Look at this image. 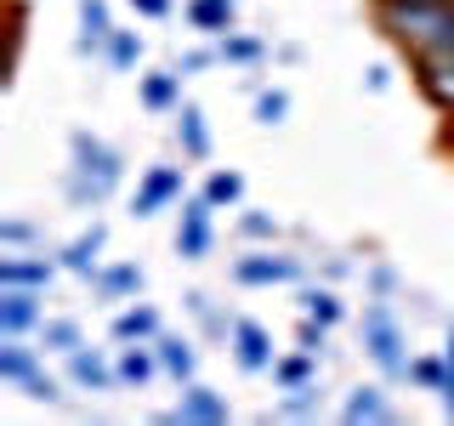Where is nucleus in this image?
Segmentation results:
<instances>
[{
    "instance_id": "28",
    "label": "nucleus",
    "mask_w": 454,
    "mask_h": 426,
    "mask_svg": "<svg viewBox=\"0 0 454 426\" xmlns=\"http://www.w3.org/2000/svg\"><path fill=\"white\" fill-rule=\"evenodd\" d=\"M103 57H108V68L131 75V68L142 63V35H137V28H114V35H108V46H103Z\"/></svg>"
},
{
    "instance_id": "23",
    "label": "nucleus",
    "mask_w": 454,
    "mask_h": 426,
    "mask_svg": "<svg viewBox=\"0 0 454 426\" xmlns=\"http://www.w3.org/2000/svg\"><path fill=\"white\" fill-rule=\"evenodd\" d=\"M267 375H273V387H278V392L307 387V381H318V359H312V352H301V347H295V352H278Z\"/></svg>"
},
{
    "instance_id": "19",
    "label": "nucleus",
    "mask_w": 454,
    "mask_h": 426,
    "mask_svg": "<svg viewBox=\"0 0 454 426\" xmlns=\"http://www.w3.org/2000/svg\"><path fill=\"white\" fill-rule=\"evenodd\" d=\"M108 35H114L108 0H80V40H74V51H80V57H103Z\"/></svg>"
},
{
    "instance_id": "17",
    "label": "nucleus",
    "mask_w": 454,
    "mask_h": 426,
    "mask_svg": "<svg viewBox=\"0 0 454 426\" xmlns=\"http://www.w3.org/2000/svg\"><path fill=\"white\" fill-rule=\"evenodd\" d=\"M114 364H120V381L125 387H148L153 375H165V364H160V352H153V341H120V352H114Z\"/></svg>"
},
{
    "instance_id": "40",
    "label": "nucleus",
    "mask_w": 454,
    "mask_h": 426,
    "mask_svg": "<svg viewBox=\"0 0 454 426\" xmlns=\"http://www.w3.org/2000/svg\"><path fill=\"white\" fill-rule=\"evenodd\" d=\"M131 6H137V18H165L170 0H131Z\"/></svg>"
},
{
    "instance_id": "20",
    "label": "nucleus",
    "mask_w": 454,
    "mask_h": 426,
    "mask_svg": "<svg viewBox=\"0 0 454 426\" xmlns=\"http://www.w3.org/2000/svg\"><path fill=\"white\" fill-rule=\"evenodd\" d=\"M176 142H182V154H188L193 165L210 160V125H205V108L188 103V97H182V108H176Z\"/></svg>"
},
{
    "instance_id": "18",
    "label": "nucleus",
    "mask_w": 454,
    "mask_h": 426,
    "mask_svg": "<svg viewBox=\"0 0 454 426\" xmlns=\"http://www.w3.org/2000/svg\"><path fill=\"white\" fill-rule=\"evenodd\" d=\"M182 80H188L182 68H153V75H142V85H137L142 108L148 114H176L182 108Z\"/></svg>"
},
{
    "instance_id": "9",
    "label": "nucleus",
    "mask_w": 454,
    "mask_h": 426,
    "mask_svg": "<svg viewBox=\"0 0 454 426\" xmlns=\"http://www.w3.org/2000/svg\"><path fill=\"white\" fill-rule=\"evenodd\" d=\"M409 68H415V85H420L426 103H432L437 114H454V51L409 57Z\"/></svg>"
},
{
    "instance_id": "43",
    "label": "nucleus",
    "mask_w": 454,
    "mask_h": 426,
    "mask_svg": "<svg viewBox=\"0 0 454 426\" xmlns=\"http://www.w3.org/2000/svg\"><path fill=\"white\" fill-rule=\"evenodd\" d=\"M443 359H449V369H454V319H449V330H443Z\"/></svg>"
},
{
    "instance_id": "34",
    "label": "nucleus",
    "mask_w": 454,
    "mask_h": 426,
    "mask_svg": "<svg viewBox=\"0 0 454 426\" xmlns=\"http://www.w3.org/2000/svg\"><path fill=\"white\" fill-rule=\"evenodd\" d=\"M284 120H290V91H278V85L267 91V85H262V91H255V125L273 131V125H284Z\"/></svg>"
},
{
    "instance_id": "11",
    "label": "nucleus",
    "mask_w": 454,
    "mask_h": 426,
    "mask_svg": "<svg viewBox=\"0 0 454 426\" xmlns=\"http://www.w3.org/2000/svg\"><path fill=\"white\" fill-rule=\"evenodd\" d=\"M340 421H352V426H392L397 404L387 398V381H364V387H352L347 398H340Z\"/></svg>"
},
{
    "instance_id": "38",
    "label": "nucleus",
    "mask_w": 454,
    "mask_h": 426,
    "mask_svg": "<svg viewBox=\"0 0 454 426\" xmlns=\"http://www.w3.org/2000/svg\"><path fill=\"white\" fill-rule=\"evenodd\" d=\"M23 398H35V404H63V387H57V381L46 375V369H40V375L23 387Z\"/></svg>"
},
{
    "instance_id": "10",
    "label": "nucleus",
    "mask_w": 454,
    "mask_h": 426,
    "mask_svg": "<svg viewBox=\"0 0 454 426\" xmlns=\"http://www.w3.org/2000/svg\"><path fill=\"white\" fill-rule=\"evenodd\" d=\"M68 381H74L80 392H120V364L108 359L103 347H74L68 352Z\"/></svg>"
},
{
    "instance_id": "5",
    "label": "nucleus",
    "mask_w": 454,
    "mask_h": 426,
    "mask_svg": "<svg viewBox=\"0 0 454 426\" xmlns=\"http://www.w3.org/2000/svg\"><path fill=\"white\" fill-rule=\"evenodd\" d=\"M210 222H216V205L205 199V188L182 199V210H176V256L182 262H205L210 256V245H216V227Z\"/></svg>"
},
{
    "instance_id": "2",
    "label": "nucleus",
    "mask_w": 454,
    "mask_h": 426,
    "mask_svg": "<svg viewBox=\"0 0 454 426\" xmlns=\"http://www.w3.org/2000/svg\"><path fill=\"white\" fill-rule=\"evenodd\" d=\"M125 182V154L108 148L97 131H68V199L80 210H97L108 205V193Z\"/></svg>"
},
{
    "instance_id": "35",
    "label": "nucleus",
    "mask_w": 454,
    "mask_h": 426,
    "mask_svg": "<svg viewBox=\"0 0 454 426\" xmlns=\"http://www.w3.org/2000/svg\"><path fill=\"white\" fill-rule=\"evenodd\" d=\"M0 245H6V250H35L40 245V227L28 222V217H6V222H0Z\"/></svg>"
},
{
    "instance_id": "33",
    "label": "nucleus",
    "mask_w": 454,
    "mask_h": 426,
    "mask_svg": "<svg viewBox=\"0 0 454 426\" xmlns=\"http://www.w3.org/2000/svg\"><path fill=\"white\" fill-rule=\"evenodd\" d=\"M443 381H449V359H432V352L409 359V387H420V392H437Z\"/></svg>"
},
{
    "instance_id": "44",
    "label": "nucleus",
    "mask_w": 454,
    "mask_h": 426,
    "mask_svg": "<svg viewBox=\"0 0 454 426\" xmlns=\"http://www.w3.org/2000/svg\"><path fill=\"white\" fill-rule=\"evenodd\" d=\"M449 120H454V114H449ZM443 142H449V148H454V125H449V131H443Z\"/></svg>"
},
{
    "instance_id": "3",
    "label": "nucleus",
    "mask_w": 454,
    "mask_h": 426,
    "mask_svg": "<svg viewBox=\"0 0 454 426\" xmlns=\"http://www.w3.org/2000/svg\"><path fill=\"white\" fill-rule=\"evenodd\" d=\"M358 341H364V359L380 369V381H409V335H403V324H397V312L387 296H375V302L364 307V324H358Z\"/></svg>"
},
{
    "instance_id": "6",
    "label": "nucleus",
    "mask_w": 454,
    "mask_h": 426,
    "mask_svg": "<svg viewBox=\"0 0 454 426\" xmlns=\"http://www.w3.org/2000/svg\"><path fill=\"white\" fill-rule=\"evenodd\" d=\"M160 421L165 426H222V421H233V404H227V392L205 387V381H188L182 398H176V409H165Z\"/></svg>"
},
{
    "instance_id": "12",
    "label": "nucleus",
    "mask_w": 454,
    "mask_h": 426,
    "mask_svg": "<svg viewBox=\"0 0 454 426\" xmlns=\"http://www.w3.org/2000/svg\"><path fill=\"white\" fill-rule=\"evenodd\" d=\"M233 359H239L245 375H267L273 359H278V352H273V335H267L255 319H233Z\"/></svg>"
},
{
    "instance_id": "26",
    "label": "nucleus",
    "mask_w": 454,
    "mask_h": 426,
    "mask_svg": "<svg viewBox=\"0 0 454 426\" xmlns=\"http://www.w3.org/2000/svg\"><path fill=\"white\" fill-rule=\"evenodd\" d=\"M182 307H188L193 319L205 324V335H210V341H233V319H227V312L210 302L205 290H188V296H182Z\"/></svg>"
},
{
    "instance_id": "37",
    "label": "nucleus",
    "mask_w": 454,
    "mask_h": 426,
    "mask_svg": "<svg viewBox=\"0 0 454 426\" xmlns=\"http://www.w3.org/2000/svg\"><path fill=\"white\" fill-rule=\"evenodd\" d=\"M210 63H222V51H216V46H193V51H182L170 68H182V75H205Z\"/></svg>"
},
{
    "instance_id": "8",
    "label": "nucleus",
    "mask_w": 454,
    "mask_h": 426,
    "mask_svg": "<svg viewBox=\"0 0 454 426\" xmlns=\"http://www.w3.org/2000/svg\"><path fill=\"white\" fill-rule=\"evenodd\" d=\"M182 170L176 165H153L148 177L137 182V199H131V217L137 222H148V217H160V210H170V205H182Z\"/></svg>"
},
{
    "instance_id": "32",
    "label": "nucleus",
    "mask_w": 454,
    "mask_h": 426,
    "mask_svg": "<svg viewBox=\"0 0 454 426\" xmlns=\"http://www.w3.org/2000/svg\"><path fill=\"white\" fill-rule=\"evenodd\" d=\"M278 217L273 210H239V239H250V245H278Z\"/></svg>"
},
{
    "instance_id": "16",
    "label": "nucleus",
    "mask_w": 454,
    "mask_h": 426,
    "mask_svg": "<svg viewBox=\"0 0 454 426\" xmlns=\"http://www.w3.org/2000/svg\"><path fill=\"white\" fill-rule=\"evenodd\" d=\"M40 352L46 347H28V335H0V381H6V387H28V381L46 369Z\"/></svg>"
},
{
    "instance_id": "36",
    "label": "nucleus",
    "mask_w": 454,
    "mask_h": 426,
    "mask_svg": "<svg viewBox=\"0 0 454 426\" xmlns=\"http://www.w3.org/2000/svg\"><path fill=\"white\" fill-rule=\"evenodd\" d=\"M295 347L312 352V359H324V352H330V324H318V319L301 312V324H295Z\"/></svg>"
},
{
    "instance_id": "14",
    "label": "nucleus",
    "mask_w": 454,
    "mask_h": 426,
    "mask_svg": "<svg viewBox=\"0 0 454 426\" xmlns=\"http://www.w3.org/2000/svg\"><path fill=\"white\" fill-rule=\"evenodd\" d=\"M57 267H63V262H51V256H40V250H12V256H0V284H28V290H51Z\"/></svg>"
},
{
    "instance_id": "45",
    "label": "nucleus",
    "mask_w": 454,
    "mask_h": 426,
    "mask_svg": "<svg viewBox=\"0 0 454 426\" xmlns=\"http://www.w3.org/2000/svg\"><path fill=\"white\" fill-rule=\"evenodd\" d=\"M375 6H387V0H375Z\"/></svg>"
},
{
    "instance_id": "15",
    "label": "nucleus",
    "mask_w": 454,
    "mask_h": 426,
    "mask_svg": "<svg viewBox=\"0 0 454 426\" xmlns=\"http://www.w3.org/2000/svg\"><path fill=\"white\" fill-rule=\"evenodd\" d=\"M91 290H97V302H137L148 290V273L137 262H108V267H97Z\"/></svg>"
},
{
    "instance_id": "42",
    "label": "nucleus",
    "mask_w": 454,
    "mask_h": 426,
    "mask_svg": "<svg viewBox=\"0 0 454 426\" xmlns=\"http://www.w3.org/2000/svg\"><path fill=\"white\" fill-rule=\"evenodd\" d=\"M364 80H369V91H387V85H392V68H387V63H375Z\"/></svg>"
},
{
    "instance_id": "4",
    "label": "nucleus",
    "mask_w": 454,
    "mask_h": 426,
    "mask_svg": "<svg viewBox=\"0 0 454 426\" xmlns=\"http://www.w3.org/2000/svg\"><path fill=\"white\" fill-rule=\"evenodd\" d=\"M301 256H284V250H250V256H233V267H227V279L239 284V290H267V284H301Z\"/></svg>"
},
{
    "instance_id": "39",
    "label": "nucleus",
    "mask_w": 454,
    "mask_h": 426,
    "mask_svg": "<svg viewBox=\"0 0 454 426\" xmlns=\"http://www.w3.org/2000/svg\"><path fill=\"white\" fill-rule=\"evenodd\" d=\"M392 290H397V273H392V267L387 262L369 267V296H392Z\"/></svg>"
},
{
    "instance_id": "25",
    "label": "nucleus",
    "mask_w": 454,
    "mask_h": 426,
    "mask_svg": "<svg viewBox=\"0 0 454 426\" xmlns=\"http://www.w3.org/2000/svg\"><path fill=\"white\" fill-rule=\"evenodd\" d=\"M278 415H284V421H318V415H324V381L290 387V392L278 398Z\"/></svg>"
},
{
    "instance_id": "31",
    "label": "nucleus",
    "mask_w": 454,
    "mask_h": 426,
    "mask_svg": "<svg viewBox=\"0 0 454 426\" xmlns=\"http://www.w3.org/2000/svg\"><path fill=\"white\" fill-rule=\"evenodd\" d=\"M40 347H46V352H63V359H68L74 347H85V335H80L74 319H46V324H40Z\"/></svg>"
},
{
    "instance_id": "41",
    "label": "nucleus",
    "mask_w": 454,
    "mask_h": 426,
    "mask_svg": "<svg viewBox=\"0 0 454 426\" xmlns=\"http://www.w3.org/2000/svg\"><path fill=\"white\" fill-rule=\"evenodd\" d=\"M437 404H443V421H454V369H449L443 387H437Z\"/></svg>"
},
{
    "instance_id": "24",
    "label": "nucleus",
    "mask_w": 454,
    "mask_h": 426,
    "mask_svg": "<svg viewBox=\"0 0 454 426\" xmlns=\"http://www.w3.org/2000/svg\"><path fill=\"white\" fill-rule=\"evenodd\" d=\"M165 335V324H160V312L153 307H142V302H131L114 319V341H160Z\"/></svg>"
},
{
    "instance_id": "29",
    "label": "nucleus",
    "mask_w": 454,
    "mask_h": 426,
    "mask_svg": "<svg viewBox=\"0 0 454 426\" xmlns=\"http://www.w3.org/2000/svg\"><path fill=\"white\" fill-rule=\"evenodd\" d=\"M205 199H210L216 210L245 205V177H239V170H210V177H205Z\"/></svg>"
},
{
    "instance_id": "7",
    "label": "nucleus",
    "mask_w": 454,
    "mask_h": 426,
    "mask_svg": "<svg viewBox=\"0 0 454 426\" xmlns=\"http://www.w3.org/2000/svg\"><path fill=\"white\" fill-rule=\"evenodd\" d=\"M46 324V290L0 284V335H40Z\"/></svg>"
},
{
    "instance_id": "22",
    "label": "nucleus",
    "mask_w": 454,
    "mask_h": 426,
    "mask_svg": "<svg viewBox=\"0 0 454 426\" xmlns=\"http://www.w3.org/2000/svg\"><path fill=\"white\" fill-rule=\"evenodd\" d=\"M233 12H239V0H188V23L210 40L233 35Z\"/></svg>"
},
{
    "instance_id": "30",
    "label": "nucleus",
    "mask_w": 454,
    "mask_h": 426,
    "mask_svg": "<svg viewBox=\"0 0 454 426\" xmlns=\"http://www.w3.org/2000/svg\"><path fill=\"white\" fill-rule=\"evenodd\" d=\"M216 51H222V63H239V68H255V63L267 57V46H262V40H255V35H239V28L216 40Z\"/></svg>"
},
{
    "instance_id": "13",
    "label": "nucleus",
    "mask_w": 454,
    "mask_h": 426,
    "mask_svg": "<svg viewBox=\"0 0 454 426\" xmlns=\"http://www.w3.org/2000/svg\"><path fill=\"white\" fill-rule=\"evenodd\" d=\"M103 250H108V227H103V222H91L80 239H68L57 262H63V273H74V279L91 284V279H97V267H103Z\"/></svg>"
},
{
    "instance_id": "21",
    "label": "nucleus",
    "mask_w": 454,
    "mask_h": 426,
    "mask_svg": "<svg viewBox=\"0 0 454 426\" xmlns=\"http://www.w3.org/2000/svg\"><path fill=\"white\" fill-rule=\"evenodd\" d=\"M153 352H160L165 375L176 381V387H188V381H199V347H193L188 335H160V341H153Z\"/></svg>"
},
{
    "instance_id": "27",
    "label": "nucleus",
    "mask_w": 454,
    "mask_h": 426,
    "mask_svg": "<svg viewBox=\"0 0 454 426\" xmlns=\"http://www.w3.org/2000/svg\"><path fill=\"white\" fill-rule=\"evenodd\" d=\"M301 312H307V319H318V324H330V330H335V324L347 319V302H340V296L330 290V284H307V290H301Z\"/></svg>"
},
{
    "instance_id": "1",
    "label": "nucleus",
    "mask_w": 454,
    "mask_h": 426,
    "mask_svg": "<svg viewBox=\"0 0 454 426\" xmlns=\"http://www.w3.org/2000/svg\"><path fill=\"white\" fill-rule=\"evenodd\" d=\"M375 28L403 57L454 51V0H387L375 6Z\"/></svg>"
}]
</instances>
